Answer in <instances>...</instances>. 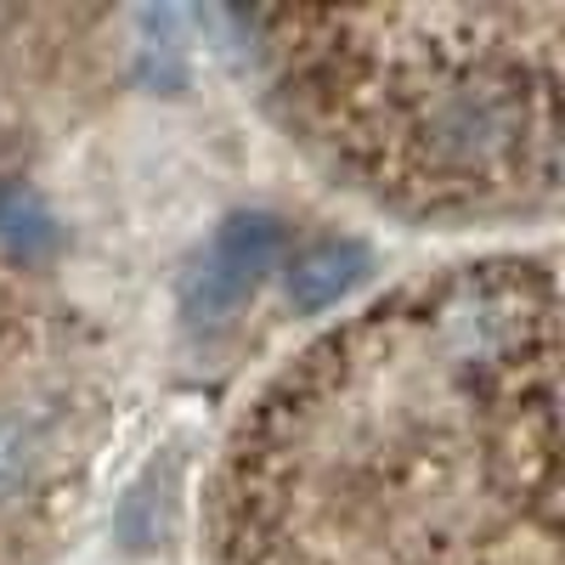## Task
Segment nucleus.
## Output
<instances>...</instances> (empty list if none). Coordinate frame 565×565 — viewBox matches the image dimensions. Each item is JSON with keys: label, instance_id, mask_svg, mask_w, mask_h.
Returning <instances> with one entry per match:
<instances>
[{"label": "nucleus", "instance_id": "f257e3e1", "mask_svg": "<svg viewBox=\"0 0 565 565\" xmlns=\"http://www.w3.org/2000/svg\"><path fill=\"white\" fill-rule=\"evenodd\" d=\"M526 328L532 317H526L521 289L503 277H481V271L452 277L430 300V311H424V334L436 345V362L452 373L514 367L526 351Z\"/></svg>", "mask_w": 565, "mask_h": 565}, {"label": "nucleus", "instance_id": "f03ea898", "mask_svg": "<svg viewBox=\"0 0 565 565\" xmlns=\"http://www.w3.org/2000/svg\"><path fill=\"white\" fill-rule=\"evenodd\" d=\"M282 244H289V232H282L277 215H260V210L232 215L210 238V249L186 266V277H181V311L193 322H210V328L232 322L255 300L260 282L277 271Z\"/></svg>", "mask_w": 565, "mask_h": 565}, {"label": "nucleus", "instance_id": "7ed1b4c3", "mask_svg": "<svg viewBox=\"0 0 565 565\" xmlns=\"http://www.w3.org/2000/svg\"><path fill=\"white\" fill-rule=\"evenodd\" d=\"M367 249L351 244V238H328V244H311L289 260L282 271V289H289V306L300 317H322L328 306H340L356 282L367 277Z\"/></svg>", "mask_w": 565, "mask_h": 565}, {"label": "nucleus", "instance_id": "20e7f679", "mask_svg": "<svg viewBox=\"0 0 565 565\" xmlns=\"http://www.w3.org/2000/svg\"><path fill=\"white\" fill-rule=\"evenodd\" d=\"M0 238L18 244L23 255H34V249L57 244V221L45 215V204L34 193H23V186H0Z\"/></svg>", "mask_w": 565, "mask_h": 565}, {"label": "nucleus", "instance_id": "39448f33", "mask_svg": "<svg viewBox=\"0 0 565 565\" xmlns=\"http://www.w3.org/2000/svg\"><path fill=\"white\" fill-rule=\"evenodd\" d=\"M29 469H34V436H29V424L12 418V413H0V503H7L29 481Z\"/></svg>", "mask_w": 565, "mask_h": 565}]
</instances>
